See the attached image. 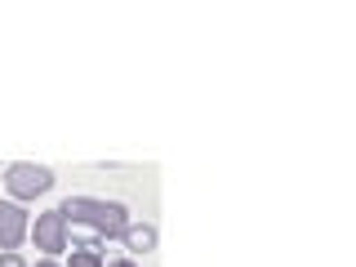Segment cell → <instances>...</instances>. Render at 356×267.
Here are the masks:
<instances>
[{
	"label": "cell",
	"mask_w": 356,
	"mask_h": 267,
	"mask_svg": "<svg viewBox=\"0 0 356 267\" xmlns=\"http://www.w3.org/2000/svg\"><path fill=\"white\" fill-rule=\"evenodd\" d=\"M58 214L67 227H89L98 241H120L129 227V209L120 200H94V196H67L58 205Z\"/></svg>",
	"instance_id": "1"
},
{
	"label": "cell",
	"mask_w": 356,
	"mask_h": 267,
	"mask_svg": "<svg viewBox=\"0 0 356 267\" xmlns=\"http://www.w3.org/2000/svg\"><path fill=\"white\" fill-rule=\"evenodd\" d=\"M0 187H5V200H14V205H31L36 196L54 192V170L49 165H36V161H14L5 165V174H0Z\"/></svg>",
	"instance_id": "2"
},
{
	"label": "cell",
	"mask_w": 356,
	"mask_h": 267,
	"mask_svg": "<svg viewBox=\"0 0 356 267\" xmlns=\"http://www.w3.org/2000/svg\"><path fill=\"white\" fill-rule=\"evenodd\" d=\"M27 241H36V250L44 259H58V254L72 250V227L63 222L58 209H44V214H36V222L27 227Z\"/></svg>",
	"instance_id": "3"
},
{
	"label": "cell",
	"mask_w": 356,
	"mask_h": 267,
	"mask_svg": "<svg viewBox=\"0 0 356 267\" xmlns=\"http://www.w3.org/2000/svg\"><path fill=\"white\" fill-rule=\"evenodd\" d=\"M27 205H14V200H0V250L5 254H18V245L27 241Z\"/></svg>",
	"instance_id": "4"
},
{
	"label": "cell",
	"mask_w": 356,
	"mask_h": 267,
	"mask_svg": "<svg viewBox=\"0 0 356 267\" xmlns=\"http://www.w3.org/2000/svg\"><path fill=\"white\" fill-rule=\"evenodd\" d=\"M125 250H129V259H143V254H152L156 250V241H161V232H156V222H129L125 227Z\"/></svg>",
	"instance_id": "5"
},
{
	"label": "cell",
	"mask_w": 356,
	"mask_h": 267,
	"mask_svg": "<svg viewBox=\"0 0 356 267\" xmlns=\"http://www.w3.org/2000/svg\"><path fill=\"white\" fill-rule=\"evenodd\" d=\"M103 263H107L103 250H76V245H72V259H67L63 267H103Z\"/></svg>",
	"instance_id": "6"
},
{
	"label": "cell",
	"mask_w": 356,
	"mask_h": 267,
	"mask_svg": "<svg viewBox=\"0 0 356 267\" xmlns=\"http://www.w3.org/2000/svg\"><path fill=\"white\" fill-rule=\"evenodd\" d=\"M0 267H27V259H22V254H5V250H0Z\"/></svg>",
	"instance_id": "7"
},
{
	"label": "cell",
	"mask_w": 356,
	"mask_h": 267,
	"mask_svg": "<svg viewBox=\"0 0 356 267\" xmlns=\"http://www.w3.org/2000/svg\"><path fill=\"white\" fill-rule=\"evenodd\" d=\"M103 267H138V263H134V259H107Z\"/></svg>",
	"instance_id": "8"
},
{
	"label": "cell",
	"mask_w": 356,
	"mask_h": 267,
	"mask_svg": "<svg viewBox=\"0 0 356 267\" xmlns=\"http://www.w3.org/2000/svg\"><path fill=\"white\" fill-rule=\"evenodd\" d=\"M27 267H63L58 259H36V263H27Z\"/></svg>",
	"instance_id": "9"
}]
</instances>
